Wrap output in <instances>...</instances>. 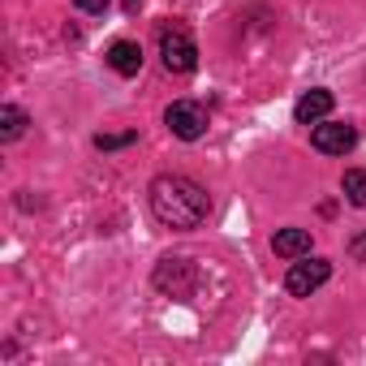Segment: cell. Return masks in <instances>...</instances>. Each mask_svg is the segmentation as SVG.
Instances as JSON below:
<instances>
[{
	"mask_svg": "<svg viewBox=\"0 0 366 366\" xmlns=\"http://www.w3.org/2000/svg\"><path fill=\"white\" fill-rule=\"evenodd\" d=\"M151 212H155L159 224L186 233V229H199L207 220L212 199H207V190L199 186V181L177 177V172H164V177L151 181Z\"/></svg>",
	"mask_w": 366,
	"mask_h": 366,
	"instance_id": "obj_1",
	"label": "cell"
},
{
	"mask_svg": "<svg viewBox=\"0 0 366 366\" xmlns=\"http://www.w3.org/2000/svg\"><path fill=\"white\" fill-rule=\"evenodd\" d=\"M159 56L168 74H190L199 65V44L186 26H164L159 31Z\"/></svg>",
	"mask_w": 366,
	"mask_h": 366,
	"instance_id": "obj_2",
	"label": "cell"
},
{
	"mask_svg": "<svg viewBox=\"0 0 366 366\" xmlns=\"http://www.w3.org/2000/svg\"><path fill=\"white\" fill-rule=\"evenodd\" d=\"M164 121H168V129H172L177 138H186V142H194V138L207 134V108L194 104V99H177V104L164 112Z\"/></svg>",
	"mask_w": 366,
	"mask_h": 366,
	"instance_id": "obj_3",
	"label": "cell"
},
{
	"mask_svg": "<svg viewBox=\"0 0 366 366\" xmlns=\"http://www.w3.org/2000/svg\"><path fill=\"white\" fill-rule=\"evenodd\" d=\"M327 276H332V263H327V259H310V254H302V263L289 267L285 289H289L293 297H310L319 285H327Z\"/></svg>",
	"mask_w": 366,
	"mask_h": 366,
	"instance_id": "obj_4",
	"label": "cell"
},
{
	"mask_svg": "<svg viewBox=\"0 0 366 366\" xmlns=\"http://www.w3.org/2000/svg\"><path fill=\"white\" fill-rule=\"evenodd\" d=\"M310 142H315V151H323V155H345V151H353V142H357V129L349 125V121H315V129H310Z\"/></svg>",
	"mask_w": 366,
	"mask_h": 366,
	"instance_id": "obj_5",
	"label": "cell"
},
{
	"mask_svg": "<svg viewBox=\"0 0 366 366\" xmlns=\"http://www.w3.org/2000/svg\"><path fill=\"white\" fill-rule=\"evenodd\" d=\"M155 289H164L172 297H190V289H194V263L190 259H164L155 267Z\"/></svg>",
	"mask_w": 366,
	"mask_h": 366,
	"instance_id": "obj_6",
	"label": "cell"
},
{
	"mask_svg": "<svg viewBox=\"0 0 366 366\" xmlns=\"http://www.w3.org/2000/svg\"><path fill=\"white\" fill-rule=\"evenodd\" d=\"M332 91H323V86H315V91H306L297 104H293V117L302 121V125H315V121H323L327 112H332Z\"/></svg>",
	"mask_w": 366,
	"mask_h": 366,
	"instance_id": "obj_7",
	"label": "cell"
},
{
	"mask_svg": "<svg viewBox=\"0 0 366 366\" xmlns=\"http://www.w3.org/2000/svg\"><path fill=\"white\" fill-rule=\"evenodd\" d=\"M108 65H112L121 78H134V74L142 69V48H138L134 39H117V44L108 48Z\"/></svg>",
	"mask_w": 366,
	"mask_h": 366,
	"instance_id": "obj_8",
	"label": "cell"
},
{
	"mask_svg": "<svg viewBox=\"0 0 366 366\" xmlns=\"http://www.w3.org/2000/svg\"><path fill=\"white\" fill-rule=\"evenodd\" d=\"M272 250L280 259H302V254H310V233L306 229H280L272 237Z\"/></svg>",
	"mask_w": 366,
	"mask_h": 366,
	"instance_id": "obj_9",
	"label": "cell"
},
{
	"mask_svg": "<svg viewBox=\"0 0 366 366\" xmlns=\"http://www.w3.org/2000/svg\"><path fill=\"white\" fill-rule=\"evenodd\" d=\"M22 129H26V112L14 108V104H5V108H0V138L14 142V138H22Z\"/></svg>",
	"mask_w": 366,
	"mask_h": 366,
	"instance_id": "obj_10",
	"label": "cell"
},
{
	"mask_svg": "<svg viewBox=\"0 0 366 366\" xmlns=\"http://www.w3.org/2000/svg\"><path fill=\"white\" fill-rule=\"evenodd\" d=\"M340 190L353 207H366V168H349L345 181H340Z\"/></svg>",
	"mask_w": 366,
	"mask_h": 366,
	"instance_id": "obj_11",
	"label": "cell"
},
{
	"mask_svg": "<svg viewBox=\"0 0 366 366\" xmlns=\"http://www.w3.org/2000/svg\"><path fill=\"white\" fill-rule=\"evenodd\" d=\"M134 138H138L134 129H129V134H99V138H95V147H99V151H121V147H129Z\"/></svg>",
	"mask_w": 366,
	"mask_h": 366,
	"instance_id": "obj_12",
	"label": "cell"
},
{
	"mask_svg": "<svg viewBox=\"0 0 366 366\" xmlns=\"http://www.w3.org/2000/svg\"><path fill=\"white\" fill-rule=\"evenodd\" d=\"M74 5H78L82 14H104V9L112 5V0H74Z\"/></svg>",
	"mask_w": 366,
	"mask_h": 366,
	"instance_id": "obj_13",
	"label": "cell"
},
{
	"mask_svg": "<svg viewBox=\"0 0 366 366\" xmlns=\"http://www.w3.org/2000/svg\"><path fill=\"white\" fill-rule=\"evenodd\" d=\"M349 254H353L357 263H366V233H357V237L349 242Z\"/></svg>",
	"mask_w": 366,
	"mask_h": 366,
	"instance_id": "obj_14",
	"label": "cell"
}]
</instances>
